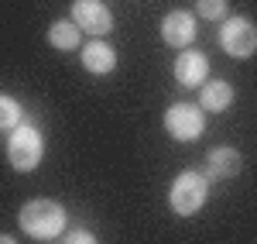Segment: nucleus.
I'll return each instance as SVG.
<instances>
[{
    "label": "nucleus",
    "mask_w": 257,
    "mask_h": 244,
    "mask_svg": "<svg viewBox=\"0 0 257 244\" xmlns=\"http://www.w3.org/2000/svg\"><path fill=\"white\" fill-rule=\"evenodd\" d=\"M18 224L28 237H35V241H52L55 234L65 230V210H62V203H55V200L38 196V200H28V203L21 206Z\"/></svg>",
    "instance_id": "f257e3e1"
},
{
    "label": "nucleus",
    "mask_w": 257,
    "mask_h": 244,
    "mask_svg": "<svg viewBox=\"0 0 257 244\" xmlns=\"http://www.w3.org/2000/svg\"><path fill=\"white\" fill-rule=\"evenodd\" d=\"M209 179L199 176V172H178L172 189H168V206L175 217H196L202 203H206V193H209Z\"/></svg>",
    "instance_id": "f03ea898"
},
{
    "label": "nucleus",
    "mask_w": 257,
    "mask_h": 244,
    "mask_svg": "<svg viewBox=\"0 0 257 244\" xmlns=\"http://www.w3.org/2000/svg\"><path fill=\"white\" fill-rule=\"evenodd\" d=\"M41 155H45V141L35 127H24L18 124L7 138V162L14 172H35L41 165Z\"/></svg>",
    "instance_id": "7ed1b4c3"
},
{
    "label": "nucleus",
    "mask_w": 257,
    "mask_h": 244,
    "mask_svg": "<svg viewBox=\"0 0 257 244\" xmlns=\"http://www.w3.org/2000/svg\"><path fill=\"white\" fill-rule=\"evenodd\" d=\"M165 131L175 141H196L206 131V110L196 103H172L165 110Z\"/></svg>",
    "instance_id": "20e7f679"
},
{
    "label": "nucleus",
    "mask_w": 257,
    "mask_h": 244,
    "mask_svg": "<svg viewBox=\"0 0 257 244\" xmlns=\"http://www.w3.org/2000/svg\"><path fill=\"white\" fill-rule=\"evenodd\" d=\"M219 45L230 59H250L257 52V28L247 18H226L219 28Z\"/></svg>",
    "instance_id": "39448f33"
},
{
    "label": "nucleus",
    "mask_w": 257,
    "mask_h": 244,
    "mask_svg": "<svg viewBox=\"0 0 257 244\" xmlns=\"http://www.w3.org/2000/svg\"><path fill=\"white\" fill-rule=\"evenodd\" d=\"M72 21L79 31H89L96 38H103L113 28V14L103 0H72Z\"/></svg>",
    "instance_id": "423d86ee"
},
{
    "label": "nucleus",
    "mask_w": 257,
    "mask_h": 244,
    "mask_svg": "<svg viewBox=\"0 0 257 244\" xmlns=\"http://www.w3.org/2000/svg\"><path fill=\"white\" fill-rule=\"evenodd\" d=\"M161 41L172 48H189L196 41V14L189 11H172L161 21Z\"/></svg>",
    "instance_id": "0eeeda50"
},
{
    "label": "nucleus",
    "mask_w": 257,
    "mask_h": 244,
    "mask_svg": "<svg viewBox=\"0 0 257 244\" xmlns=\"http://www.w3.org/2000/svg\"><path fill=\"white\" fill-rule=\"evenodd\" d=\"M206 76H209V59L196 48H182L175 59V79L185 90H196V86L206 83Z\"/></svg>",
    "instance_id": "6e6552de"
},
{
    "label": "nucleus",
    "mask_w": 257,
    "mask_h": 244,
    "mask_svg": "<svg viewBox=\"0 0 257 244\" xmlns=\"http://www.w3.org/2000/svg\"><path fill=\"white\" fill-rule=\"evenodd\" d=\"M243 169V155L230 144H219L209 151V165H206V179H233Z\"/></svg>",
    "instance_id": "1a4fd4ad"
},
{
    "label": "nucleus",
    "mask_w": 257,
    "mask_h": 244,
    "mask_svg": "<svg viewBox=\"0 0 257 244\" xmlns=\"http://www.w3.org/2000/svg\"><path fill=\"white\" fill-rule=\"evenodd\" d=\"M199 107L206 114H223L233 107V86L226 79H206L199 86Z\"/></svg>",
    "instance_id": "9d476101"
},
{
    "label": "nucleus",
    "mask_w": 257,
    "mask_h": 244,
    "mask_svg": "<svg viewBox=\"0 0 257 244\" xmlns=\"http://www.w3.org/2000/svg\"><path fill=\"white\" fill-rule=\"evenodd\" d=\"M82 69L93 76H106L117 69V52L106 41H86L82 45Z\"/></svg>",
    "instance_id": "9b49d317"
},
{
    "label": "nucleus",
    "mask_w": 257,
    "mask_h": 244,
    "mask_svg": "<svg viewBox=\"0 0 257 244\" xmlns=\"http://www.w3.org/2000/svg\"><path fill=\"white\" fill-rule=\"evenodd\" d=\"M48 41H52V48H59V52H76L79 41H82L76 21H55V24L48 28Z\"/></svg>",
    "instance_id": "f8f14e48"
},
{
    "label": "nucleus",
    "mask_w": 257,
    "mask_h": 244,
    "mask_svg": "<svg viewBox=\"0 0 257 244\" xmlns=\"http://www.w3.org/2000/svg\"><path fill=\"white\" fill-rule=\"evenodd\" d=\"M21 121V103L7 93H0V131H14Z\"/></svg>",
    "instance_id": "ddd939ff"
},
{
    "label": "nucleus",
    "mask_w": 257,
    "mask_h": 244,
    "mask_svg": "<svg viewBox=\"0 0 257 244\" xmlns=\"http://www.w3.org/2000/svg\"><path fill=\"white\" fill-rule=\"evenodd\" d=\"M226 0H196V14L206 21H223L226 18Z\"/></svg>",
    "instance_id": "4468645a"
},
{
    "label": "nucleus",
    "mask_w": 257,
    "mask_h": 244,
    "mask_svg": "<svg viewBox=\"0 0 257 244\" xmlns=\"http://www.w3.org/2000/svg\"><path fill=\"white\" fill-rule=\"evenodd\" d=\"M62 244H99V241L89 234V230H72V234H69Z\"/></svg>",
    "instance_id": "2eb2a0df"
},
{
    "label": "nucleus",
    "mask_w": 257,
    "mask_h": 244,
    "mask_svg": "<svg viewBox=\"0 0 257 244\" xmlns=\"http://www.w3.org/2000/svg\"><path fill=\"white\" fill-rule=\"evenodd\" d=\"M0 244H18V241H14L11 234H0Z\"/></svg>",
    "instance_id": "dca6fc26"
}]
</instances>
